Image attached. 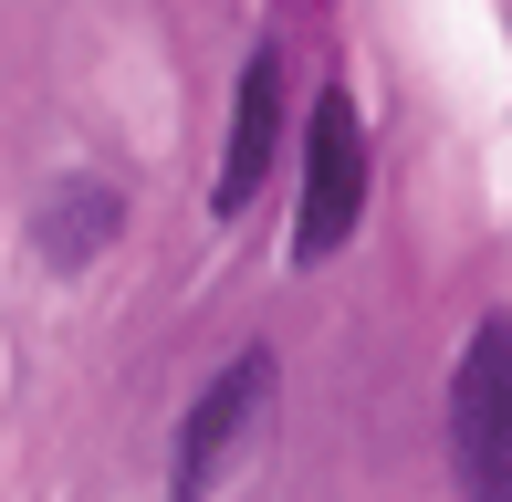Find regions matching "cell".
Returning <instances> with one entry per match:
<instances>
[{
    "label": "cell",
    "instance_id": "cell-1",
    "mask_svg": "<svg viewBox=\"0 0 512 502\" xmlns=\"http://www.w3.org/2000/svg\"><path fill=\"white\" fill-rule=\"evenodd\" d=\"M272 429H283V346H241L220 356L189 408L168 429V502H220L241 482V461H262Z\"/></svg>",
    "mask_w": 512,
    "mask_h": 502
},
{
    "label": "cell",
    "instance_id": "cell-2",
    "mask_svg": "<svg viewBox=\"0 0 512 502\" xmlns=\"http://www.w3.org/2000/svg\"><path fill=\"white\" fill-rule=\"evenodd\" d=\"M377 210V147L345 84H314L304 136H293V272H324Z\"/></svg>",
    "mask_w": 512,
    "mask_h": 502
},
{
    "label": "cell",
    "instance_id": "cell-3",
    "mask_svg": "<svg viewBox=\"0 0 512 502\" xmlns=\"http://www.w3.org/2000/svg\"><path fill=\"white\" fill-rule=\"evenodd\" d=\"M439 450H450L460 502H512V304L471 314L439 387Z\"/></svg>",
    "mask_w": 512,
    "mask_h": 502
},
{
    "label": "cell",
    "instance_id": "cell-4",
    "mask_svg": "<svg viewBox=\"0 0 512 502\" xmlns=\"http://www.w3.org/2000/svg\"><path fill=\"white\" fill-rule=\"evenodd\" d=\"M293 147V53L283 42H251L241 84H230V136H220V178H209V220H251V199L272 189Z\"/></svg>",
    "mask_w": 512,
    "mask_h": 502
},
{
    "label": "cell",
    "instance_id": "cell-5",
    "mask_svg": "<svg viewBox=\"0 0 512 502\" xmlns=\"http://www.w3.org/2000/svg\"><path fill=\"white\" fill-rule=\"evenodd\" d=\"M126 220H136V199H126L115 168H63L53 189L32 199V231L21 241H32V262L53 272V283H84V272L126 241Z\"/></svg>",
    "mask_w": 512,
    "mask_h": 502
}]
</instances>
